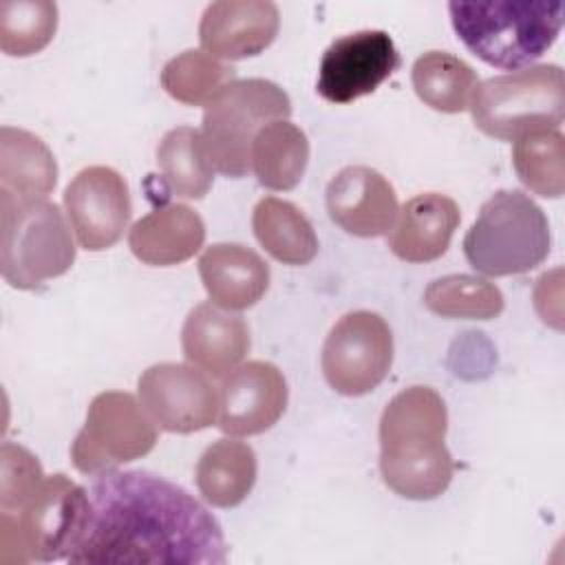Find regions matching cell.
<instances>
[{"label": "cell", "mask_w": 565, "mask_h": 565, "mask_svg": "<svg viewBox=\"0 0 565 565\" xmlns=\"http://www.w3.org/2000/svg\"><path fill=\"white\" fill-rule=\"evenodd\" d=\"M68 563L84 565H221L227 561L218 521L181 486L148 470L97 475Z\"/></svg>", "instance_id": "6da1fadb"}, {"label": "cell", "mask_w": 565, "mask_h": 565, "mask_svg": "<svg viewBox=\"0 0 565 565\" xmlns=\"http://www.w3.org/2000/svg\"><path fill=\"white\" fill-rule=\"evenodd\" d=\"M448 411L428 386L397 393L380 417V472L399 497L428 501L446 492L455 463L446 448Z\"/></svg>", "instance_id": "7a4b0ae2"}, {"label": "cell", "mask_w": 565, "mask_h": 565, "mask_svg": "<svg viewBox=\"0 0 565 565\" xmlns=\"http://www.w3.org/2000/svg\"><path fill=\"white\" fill-rule=\"evenodd\" d=\"M457 38L479 60L505 71L532 66L558 38V0H477L448 2Z\"/></svg>", "instance_id": "3957f363"}, {"label": "cell", "mask_w": 565, "mask_h": 565, "mask_svg": "<svg viewBox=\"0 0 565 565\" xmlns=\"http://www.w3.org/2000/svg\"><path fill=\"white\" fill-rule=\"evenodd\" d=\"M88 512V492L57 472L13 512H0V563L66 561Z\"/></svg>", "instance_id": "277c9868"}, {"label": "cell", "mask_w": 565, "mask_h": 565, "mask_svg": "<svg viewBox=\"0 0 565 565\" xmlns=\"http://www.w3.org/2000/svg\"><path fill=\"white\" fill-rule=\"evenodd\" d=\"M75 243L64 214L44 196L0 192V269L15 289H35L71 269Z\"/></svg>", "instance_id": "5b68a950"}, {"label": "cell", "mask_w": 565, "mask_h": 565, "mask_svg": "<svg viewBox=\"0 0 565 565\" xmlns=\"http://www.w3.org/2000/svg\"><path fill=\"white\" fill-rule=\"evenodd\" d=\"M463 254L486 276L525 274L550 254L547 216L527 194L499 190L463 236Z\"/></svg>", "instance_id": "8992f818"}, {"label": "cell", "mask_w": 565, "mask_h": 565, "mask_svg": "<svg viewBox=\"0 0 565 565\" xmlns=\"http://www.w3.org/2000/svg\"><path fill=\"white\" fill-rule=\"evenodd\" d=\"M291 115L289 95L263 77L234 79L203 113L201 143L214 172L241 179L252 170L249 152L256 132Z\"/></svg>", "instance_id": "52a82bcc"}, {"label": "cell", "mask_w": 565, "mask_h": 565, "mask_svg": "<svg viewBox=\"0 0 565 565\" xmlns=\"http://www.w3.org/2000/svg\"><path fill=\"white\" fill-rule=\"evenodd\" d=\"M475 126L494 139L514 141L534 130H558L565 113V77L556 64L494 75L470 97Z\"/></svg>", "instance_id": "ba28073f"}, {"label": "cell", "mask_w": 565, "mask_h": 565, "mask_svg": "<svg viewBox=\"0 0 565 565\" xmlns=\"http://www.w3.org/2000/svg\"><path fill=\"white\" fill-rule=\"evenodd\" d=\"M157 444V424L126 391L93 397L86 422L71 444L73 466L84 475H104L148 455Z\"/></svg>", "instance_id": "9c48e42d"}, {"label": "cell", "mask_w": 565, "mask_h": 565, "mask_svg": "<svg viewBox=\"0 0 565 565\" xmlns=\"http://www.w3.org/2000/svg\"><path fill=\"white\" fill-rule=\"evenodd\" d=\"M320 362L324 380L335 393L366 395L393 364L391 327L373 311H351L331 327Z\"/></svg>", "instance_id": "30bf717a"}, {"label": "cell", "mask_w": 565, "mask_h": 565, "mask_svg": "<svg viewBox=\"0 0 565 565\" xmlns=\"http://www.w3.org/2000/svg\"><path fill=\"white\" fill-rule=\"evenodd\" d=\"M141 406L166 433H196L216 424L218 388L201 369L179 362L148 366L137 382Z\"/></svg>", "instance_id": "8fae6325"}, {"label": "cell", "mask_w": 565, "mask_h": 565, "mask_svg": "<svg viewBox=\"0 0 565 565\" xmlns=\"http://www.w3.org/2000/svg\"><path fill=\"white\" fill-rule=\"evenodd\" d=\"M64 210L79 247L108 249L121 238L132 214L128 183L108 166H88L66 185Z\"/></svg>", "instance_id": "7c38bea8"}, {"label": "cell", "mask_w": 565, "mask_h": 565, "mask_svg": "<svg viewBox=\"0 0 565 565\" xmlns=\"http://www.w3.org/2000/svg\"><path fill=\"white\" fill-rule=\"evenodd\" d=\"M399 66V53L386 31H355L329 44L320 60L316 90L331 104H349L373 93Z\"/></svg>", "instance_id": "4fadbf2b"}, {"label": "cell", "mask_w": 565, "mask_h": 565, "mask_svg": "<svg viewBox=\"0 0 565 565\" xmlns=\"http://www.w3.org/2000/svg\"><path fill=\"white\" fill-rule=\"evenodd\" d=\"M287 397V382L276 364L243 362L221 382L216 424L234 437L265 433L285 413Z\"/></svg>", "instance_id": "5bb4252c"}, {"label": "cell", "mask_w": 565, "mask_h": 565, "mask_svg": "<svg viewBox=\"0 0 565 565\" xmlns=\"http://www.w3.org/2000/svg\"><path fill=\"white\" fill-rule=\"evenodd\" d=\"M329 218L347 234L373 238L388 234L399 212L388 179L369 166H347L327 185Z\"/></svg>", "instance_id": "9a60e30c"}, {"label": "cell", "mask_w": 565, "mask_h": 565, "mask_svg": "<svg viewBox=\"0 0 565 565\" xmlns=\"http://www.w3.org/2000/svg\"><path fill=\"white\" fill-rule=\"evenodd\" d=\"M278 24V7L269 0H218L201 15L199 42L216 60H245L274 42Z\"/></svg>", "instance_id": "2e32d148"}, {"label": "cell", "mask_w": 565, "mask_h": 565, "mask_svg": "<svg viewBox=\"0 0 565 565\" xmlns=\"http://www.w3.org/2000/svg\"><path fill=\"white\" fill-rule=\"evenodd\" d=\"M249 327L230 309L214 302L196 305L181 329L185 360L210 377H225L249 353Z\"/></svg>", "instance_id": "e0dca14e"}, {"label": "cell", "mask_w": 565, "mask_h": 565, "mask_svg": "<svg viewBox=\"0 0 565 565\" xmlns=\"http://www.w3.org/2000/svg\"><path fill=\"white\" fill-rule=\"evenodd\" d=\"M461 221L459 205L439 192L408 199L388 230L391 252L406 263H428L446 254Z\"/></svg>", "instance_id": "ac0fdd59"}, {"label": "cell", "mask_w": 565, "mask_h": 565, "mask_svg": "<svg viewBox=\"0 0 565 565\" xmlns=\"http://www.w3.org/2000/svg\"><path fill=\"white\" fill-rule=\"evenodd\" d=\"M199 274L210 300L230 311L254 307L269 287V265L238 243L210 245L199 258Z\"/></svg>", "instance_id": "d6986e66"}, {"label": "cell", "mask_w": 565, "mask_h": 565, "mask_svg": "<svg viewBox=\"0 0 565 565\" xmlns=\"http://www.w3.org/2000/svg\"><path fill=\"white\" fill-rule=\"evenodd\" d=\"M205 241V223L192 207L170 203L141 216L128 234L135 258L154 267H170L192 258Z\"/></svg>", "instance_id": "ffe728a7"}, {"label": "cell", "mask_w": 565, "mask_h": 565, "mask_svg": "<svg viewBox=\"0 0 565 565\" xmlns=\"http://www.w3.org/2000/svg\"><path fill=\"white\" fill-rule=\"evenodd\" d=\"M57 183V163L49 146L29 130L0 128V192L18 199L49 196Z\"/></svg>", "instance_id": "44dd1931"}, {"label": "cell", "mask_w": 565, "mask_h": 565, "mask_svg": "<svg viewBox=\"0 0 565 565\" xmlns=\"http://www.w3.org/2000/svg\"><path fill=\"white\" fill-rule=\"evenodd\" d=\"M256 455L245 441L230 437L212 441L196 463V488L214 508H234L256 483Z\"/></svg>", "instance_id": "7402d4cb"}, {"label": "cell", "mask_w": 565, "mask_h": 565, "mask_svg": "<svg viewBox=\"0 0 565 565\" xmlns=\"http://www.w3.org/2000/svg\"><path fill=\"white\" fill-rule=\"evenodd\" d=\"M249 161L260 185L276 192L291 190L300 183L309 163L307 135L287 119L271 121L256 132Z\"/></svg>", "instance_id": "603a6c76"}, {"label": "cell", "mask_w": 565, "mask_h": 565, "mask_svg": "<svg viewBox=\"0 0 565 565\" xmlns=\"http://www.w3.org/2000/svg\"><path fill=\"white\" fill-rule=\"evenodd\" d=\"M252 227L263 249L285 265H307L318 254L313 225L291 201L260 199L252 214Z\"/></svg>", "instance_id": "cb8c5ba5"}, {"label": "cell", "mask_w": 565, "mask_h": 565, "mask_svg": "<svg viewBox=\"0 0 565 565\" xmlns=\"http://www.w3.org/2000/svg\"><path fill=\"white\" fill-rule=\"evenodd\" d=\"M411 79L417 97L439 113H463L479 84L472 66L446 51L419 55L413 64Z\"/></svg>", "instance_id": "d4e9b609"}, {"label": "cell", "mask_w": 565, "mask_h": 565, "mask_svg": "<svg viewBox=\"0 0 565 565\" xmlns=\"http://www.w3.org/2000/svg\"><path fill=\"white\" fill-rule=\"evenodd\" d=\"M157 166L168 188L181 199H203L212 188L214 170L196 128L177 126L168 130L157 146Z\"/></svg>", "instance_id": "484cf974"}, {"label": "cell", "mask_w": 565, "mask_h": 565, "mask_svg": "<svg viewBox=\"0 0 565 565\" xmlns=\"http://www.w3.org/2000/svg\"><path fill=\"white\" fill-rule=\"evenodd\" d=\"M512 163L525 188L545 199L565 190V139L561 130H534L514 139Z\"/></svg>", "instance_id": "4316f807"}, {"label": "cell", "mask_w": 565, "mask_h": 565, "mask_svg": "<svg viewBox=\"0 0 565 565\" xmlns=\"http://www.w3.org/2000/svg\"><path fill=\"white\" fill-rule=\"evenodd\" d=\"M234 79L236 73L232 66L199 49L179 53L161 71L163 90L188 106H207Z\"/></svg>", "instance_id": "83f0119b"}, {"label": "cell", "mask_w": 565, "mask_h": 565, "mask_svg": "<svg viewBox=\"0 0 565 565\" xmlns=\"http://www.w3.org/2000/svg\"><path fill=\"white\" fill-rule=\"evenodd\" d=\"M424 305L441 318L492 320L503 311L505 302L494 282L470 274H450L426 287Z\"/></svg>", "instance_id": "f1b7e54d"}, {"label": "cell", "mask_w": 565, "mask_h": 565, "mask_svg": "<svg viewBox=\"0 0 565 565\" xmlns=\"http://www.w3.org/2000/svg\"><path fill=\"white\" fill-rule=\"evenodd\" d=\"M57 4L51 0L0 2V49L13 57L42 51L55 35Z\"/></svg>", "instance_id": "f546056e"}, {"label": "cell", "mask_w": 565, "mask_h": 565, "mask_svg": "<svg viewBox=\"0 0 565 565\" xmlns=\"http://www.w3.org/2000/svg\"><path fill=\"white\" fill-rule=\"evenodd\" d=\"M44 472L33 452L4 441L0 448V512L18 510L42 483Z\"/></svg>", "instance_id": "4dcf8cb0"}]
</instances>
